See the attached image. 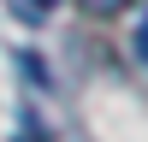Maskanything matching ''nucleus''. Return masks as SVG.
I'll list each match as a JSON object with an SVG mask.
<instances>
[{"label": "nucleus", "instance_id": "obj_3", "mask_svg": "<svg viewBox=\"0 0 148 142\" xmlns=\"http://www.w3.org/2000/svg\"><path fill=\"white\" fill-rule=\"evenodd\" d=\"M30 12H47V0H30Z\"/></svg>", "mask_w": 148, "mask_h": 142}, {"label": "nucleus", "instance_id": "obj_1", "mask_svg": "<svg viewBox=\"0 0 148 142\" xmlns=\"http://www.w3.org/2000/svg\"><path fill=\"white\" fill-rule=\"evenodd\" d=\"M77 6H83V12H95V18H119L130 0H77Z\"/></svg>", "mask_w": 148, "mask_h": 142}, {"label": "nucleus", "instance_id": "obj_2", "mask_svg": "<svg viewBox=\"0 0 148 142\" xmlns=\"http://www.w3.org/2000/svg\"><path fill=\"white\" fill-rule=\"evenodd\" d=\"M136 47H142V59H148V30H142V36H136Z\"/></svg>", "mask_w": 148, "mask_h": 142}]
</instances>
